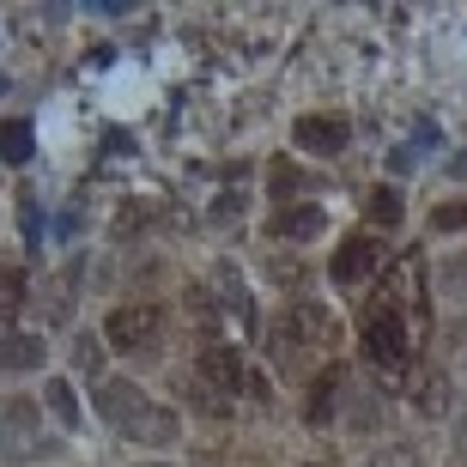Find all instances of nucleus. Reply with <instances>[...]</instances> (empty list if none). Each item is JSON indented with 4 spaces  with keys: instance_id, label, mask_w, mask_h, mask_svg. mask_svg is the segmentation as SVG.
I'll return each instance as SVG.
<instances>
[{
    "instance_id": "1",
    "label": "nucleus",
    "mask_w": 467,
    "mask_h": 467,
    "mask_svg": "<svg viewBox=\"0 0 467 467\" xmlns=\"http://www.w3.org/2000/svg\"><path fill=\"white\" fill-rule=\"evenodd\" d=\"M364 358L377 370H400L407 364V322H400L395 304H377L364 316Z\"/></svg>"
},
{
    "instance_id": "2",
    "label": "nucleus",
    "mask_w": 467,
    "mask_h": 467,
    "mask_svg": "<svg viewBox=\"0 0 467 467\" xmlns=\"http://www.w3.org/2000/svg\"><path fill=\"white\" fill-rule=\"evenodd\" d=\"M158 334H164V310L158 304H121L104 322V340L116 352H146V347H158Z\"/></svg>"
},
{
    "instance_id": "3",
    "label": "nucleus",
    "mask_w": 467,
    "mask_h": 467,
    "mask_svg": "<svg viewBox=\"0 0 467 467\" xmlns=\"http://www.w3.org/2000/svg\"><path fill=\"white\" fill-rule=\"evenodd\" d=\"M382 274V243L377 237H347L340 249H334V285H364V279Z\"/></svg>"
},
{
    "instance_id": "4",
    "label": "nucleus",
    "mask_w": 467,
    "mask_h": 467,
    "mask_svg": "<svg viewBox=\"0 0 467 467\" xmlns=\"http://www.w3.org/2000/svg\"><path fill=\"white\" fill-rule=\"evenodd\" d=\"M297 146L304 152H316V158H334V152H347V140H352V128H347V116H297Z\"/></svg>"
},
{
    "instance_id": "5",
    "label": "nucleus",
    "mask_w": 467,
    "mask_h": 467,
    "mask_svg": "<svg viewBox=\"0 0 467 467\" xmlns=\"http://www.w3.org/2000/svg\"><path fill=\"white\" fill-rule=\"evenodd\" d=\"M201 377H207V389L219 400L237 395V389H249V370H243V358L231 347H201Z\"/></svg>"
},
{
    "instance_id": "6",
    "label": "nucleus",
    "mask_w": 467,
    "mask_h": 467,
    "mask_svg": "<svg viewBox=\"0 0 467 467\" xmlns=\"http://www.w3.org/2000/svg\"><path fill=\"white\" fill-rule=\"evenodd\" d=\"M98 407H104V419H109V425H116L121 437H128V431H134V425H140V413L152 407V400L140 395L134 382H104V389H98Z\"/></svg>"
},
{
    "instance_id": "7",
    "label": "nucleus",
    "mask_w": 467,
    "mask_h": 467,
    "mask_svg": "<svg viewBox=\"0 0 467 467\" xmlns=\"http://www.w3.org/2000/svg\"><path fill=\"white\" fill-rule=\"evenodd\" d=\"M43 364V340L36 334H0V377H25Z\"/></svg>"
},
{
    "instance_id": "8",
    "label": "nucleus",
    "mask_w": 467,
    "mask_h": 467,
    "mask_svg": "<svg viewBox=\"0 0 467 467\" xmlns=\"http://www.w3.org/2000/svg\"><path fill=\"white\" fill-rule=\"evenodd\" d=\"M176 431H182V425H176L171 407H146V413H140V425H134L128 437H134V443H152V450H171Z\"/></svg>"
},
{
    "instance_id": "9",
    "label": "nucleus",
    "mask_w": 467,
    "mask_h": 467,
    "mask_svg": "<svg viewBox=\"0 0 467 467\" xmlns=\"http://www.w3.org/2000/svg\"><path fill=\"white\" fill-rule=\"evenodd\" d=\"M0 437L6 443H31L36 437V400H0Z\"/></svg>"
},
{
    "instance_id": "10",
    "label": "nucleus",
    "mask_w": 467,
    "mask_h": 467,
    "mask_svg": "<svg viewBox=\"0 0 467 467\" xmlns=\"http://www.w3.org/2000/svg\"><path fill=\"white\" fill-rule=\"evenodd\" d=\"M274 231L279 237H316V231H322V207H316V201H297V207H279L274 213Z\"/></svg>"
},
{
    "instance_id": "11",
    "label": "nucleus",
    "mask_w": 467,
    "mask_h": 467,
    "mask_svg": "<svg viewBox=\"0 0 467 467\" xmlns=\"http://www.w3.org/2000/svg\"><path fill=\"white\" fill-rule=\"evenodd\" d=\"M334 395H340V370H322V377L310 382V407H304V419H310V425H328L334 419Z\"/></svg>"
},
{
    "instance_id": "12",
    "label": "nucleus",
    "mask_w": 467,
    "mask_h": 467,
    "mask_svg": "<svg viewBox=\"0 0 467 467\" xmlns=\"http://www.w3.org/2000/svg\"><path fill=\"white\" fill-rule=\"evenodd\" d=\"M213 292L231 304V316H243V322L255 316V304H249V292H243V279H237V267H231V261H219V274H213Z\"/></svg>"
},
{
    "instance_id": "13",
    "label": "nucleus",
    "mask_w": 467,
    "mask_h": 467,
    "mask_svg": "<svg viewBox=\"0 0 467 467\" xmlns=\"http://www.w3.org/2000/svg\"><path fill=\"white\" fill-rule=\"evenodd\" d=\"M31 152H36L31 121H6V128H0V158H6V164H25Z\"/></svg>"
},
{
    "instance_id": "14",
    "label": "nucleus",
    "mask_w": 467,
    "mask_h": 467,
    "mask_svg": "<svg viewBox=\"0 0 467 467\" xmlns=\"http://www.w3.org/2000/svg\"><path fill=\"white\" fill-rule=\"evenodd\" d=\"M437 285L450 297H467V249H455V255L437 261Z\"/></svg>"
},
{
    "instance_id": "15",
    "label": "nucleus",
    "mask_w": 467,
    "mask_h": 467,
    "mask_svg": "<svg viewBox=\"0 0 467 467\" xmlns=\"http://www.w3.org/2000/svg\"><path fill=\"white\" fill-rule=\"evenodd\" d=\"M43 407H55V419H61V425H79V400H73V382H67V377H55V382H49Z\"/></svg>"
},
{
    "instance_id": "16",
    "label": "nucleus",
    "mask_w": 467,
    "mask_h": 467,
    "mask_svg": "<svg viewBox=\"0 0 467 467\" xmlns=\"http://www.w3.org/2000/svg\"><path fill=\"white\" fill-rule=\"evenodd\" d=\"M370 219H377V225H400V189H377L370 194Z\"/></svg>"
},
{
    "instance_id": "17",
    "label": "nucleus",
    "mask_w": 467,
    "mask_h": 467,
    "mask_svg": "<svg viewBox=\"0 0 467 467\" xmlns=\"http://www.w3.org/2000/svg\"><path fill=\"white\" fill-rule=\"evenodd\" d=\"M443 407H450V382L425 377V382H419V413H443Z\"/></svg>"
},
{
    "instance_id": "18",
    "label": "nucleus",
    "mask_w": 467,
    "mask_h": 467,
    "mask_svg": "<svg viewBox=\"0 0 467 467\" xmlns=\"http://www.w3.org/2000/svg\"><path fill=\"white\" fill-rule=\"evenodd\" d=\"M431 219H437V231H467V201H443Z\"/></svg>"
},
{
    "instance_id": "19",
    "label": "nucleus",
    "mask_w": 467,
    "mask_h": 467,
    "mask_svg": "<svg viewBox=\"0 0 467 467\" xmlns=\"http://www.w3.org/2000/svg\"><path fill=\"white\" fill-rule=\"evenodd\" d=\"M18 297H25V279L0 267V316H13V310H18Z\"/></svg>"
},
{
    "instance_id": "20",
    "label": "nucleus",
    "mask_w": 467,
    "mask_h": 467,
    "mask_svg": "<svg viewBox=\"0 0 467 467\" xmlns=\"http://www.w3.org/2000/svg\"><path fill=\"white\" fill-rule=\"evenodd\" d=\"M237 207H243V194H219V201H213V219H219V225H231V219H237Z\"/></svg>"
},
{
    "instance_id": "21",
    "label": "nucleus",
    "mask_w": 467,
    "mask_h": 467,
    "mask_svg": "<svg viewBox=\"0 0 467 467\" xmlns=\"http://www.w3.org/2000/svg\"><path fill=\"white\" fill-rule=\"evenodd\" d=\"M370 467H419V455H413V450H382Z\"/></svg>"
},
{
    "instance_id": "22",
    "label": "nucleus",
    "mask_w": 467,
    "mask_h": 467,
    "mask_svg": "<svg viewBox=\"0 0 467 467\" xmlns=\"http://www.w3.org/2000/svg\"><path fill=\"white\" fill-rule=\"evenodd\" d=\"M73 358H79V370H98V340H79V347H73Z\"/></svg>"
},
{
    "instance_id": "23",
    "label": "nucleus",
    "mask_w": 467,
    "mask_h": 467,
    "mask_svg": "<svg viewBox=\"0 0 467 467\" xmlns=\"http://www.w3.org/2000/svg\"><path fill=\"white\" fill-rule=\"evenodd\" d=\"M455 450H462V455H467V419H462V431H455Z\"/></svg>"
},
{
    "instance_id": "24",
    "label": "nucleus",
    "mask_w": 467,
    "mask_h": 467,
    "mask_svg": "<svg viewBox=\"0 0 467 467\" xmlns=\"http://www.w3.org/2000/svg\"><path fill=\"white\" fill-rule=\"evenodd\" d=\"M450 176H467V152H462V158H455V164H450Z\"/></svg>"
},
{
    "instance_id": "25",
    "label": "nucleus",
    "mask_w": 467,
    "mask_h": 467,
    "mask_svg": "<svg viewBox=\"0 0 467 467\" xmlns=\"http://www.w3.org/2000/svg\"><path fill=\"white\" fill-rule=\"evenodd\" d=\"M140 467H171V462H140Z\"/></svg>"
},
{
    "instance_id": "26",
    "label": "nucleus",
    "mask_w": 467,
    "mask_h": 467,
    "mask_svg": "<svg viewBox=\"0 0 467 467\" xmlns=\"http://www.w3.org/2000/svg\"><path fill=\"white\" fill-rule=\"evenodd\" d=\"M0 91H6V79H0Z\"/></svg>"
}]
</instances>
